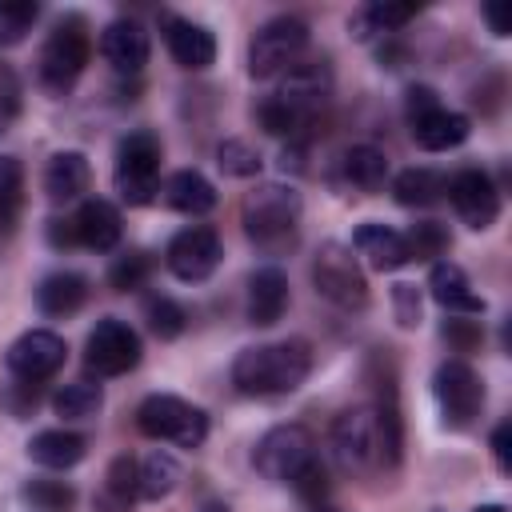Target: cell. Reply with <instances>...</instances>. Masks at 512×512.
Returning a JSON list of instances; mask_svg holds the SVG:
<instances>
[{
    "label": "cell",
    "mask_w": 512,
    "mask_h": 512,
    "mask_svg": "<svg viewBox=\"0 0 512 512\" xmlns=\"http://www.w3.org/2000/svg\"><path fill=\"white\" fill-rule=\"evenodd\" d=\"M472 512H508V508H504V504H476Z\"/></svg>",
    "instance_id": "obj_49"
},
{
    "label": "cell",
    "mask_w": 512,
    "mask_h": 512,
    "mask_svg": "<svg viewBox=\"0 0 512 512\" xmlns=\"http://www.w3.org/2000/svg\"><path fill=\"white\" fill-rule=\"evenodd\" d=\"M340 168H344V180L352 188H360V192H380L384 180H388V156L380 148H372V144H352L344 152Z\"/></svg>",
    "instance_id": "obj_28"
},
{
    "label": "cell",
    "mask_w": 512,
    "mask_h": 512,
    "mask_svg": "<svg viewBox=\"0 0 512 512\" xmlns=\"http://www.w3.org/2000/svg\"><path fill=\"white\" fill-rule=\"evenodd\" d=\"M160 136L140 128V132H128L120 144H116V168H112V184L120 192L124 204L140 208V204H152L156 188H160Z\"/></svg>",
    "instance_id": "obj_5"
},
{
    "label": "cell",
    "mask_w": 512,
    "mask_h": 512,
    "mask_svg": "<svg viewBox=\"0 0 512 512\" xmlns=\"http://www.w3.org/2000/svg\"><path fill=\"white\" fill-rule=\"evenodd\" d=\"M84 452H88V440L80 432H68V428H44V432H36L28 440V456L40 468H56V472L80 464Z\"/></svg>",
    "instance_id": "obj_25"
},
{
    "label": "cell",
    "mask_w": 512,
    "mask_h": 512,
    "mask_svg": "<svg viewBox=\"0 0 512 512\" xmlns=\"http://www.w3.org/2000/svg\"><path fill=\"white\" fill-rule=\"evenodd\" d=\"M180 484V464H176V456H168V452H148L144 460H140V496L144 500H164V496H172V488Z\"/></svg>",
    "instance_id": "obj_31"
},
{
    "label": "cell",
    "mask_w": 512,
    "mask_h": 512,
    "mask_svg": "<svg viewBox=\"0 0 512 512\" xmlns=\"http://www.w3.org/2000/svg\"><path fill=\"white\" fill-rule=\"evenodd\" d=\"M160 28H164L168 52H172V60H176L180 68L200 72V68H208V64L216 60V36H212L204 24L164 12V16H160Z\"/></svg>",
    "instance_id": "obj_16"
},
{
    "label": "cell",
    "mask_w": 512,
    "mask_h": 512,
    "mask_svg": "<svg viewBox=\"0 0 512 512\" xmlns=\"http://www.w3.org/2000/svg\"><path fill=\"white\" fill-rule=\"evenodd\" d=\"M316 456V444H312V432L304 424H276L260 436L256 452H252V464L264 480L272 484H292Z\"/></svg>",
    "instance_id": "obj_10"
},
{
    "label": "cell",
    "mask_w": 512,
    "mask_h": 512,
    "mask_svg": "<svg viewBox=\"0 0 512 512\" xmlns=\"http://www.w3.org/2000/svg\"><path fill=\"white\" fill-rule=\"evenodd\" d=\"M20 500L32 512H72L76 508V488L64 480H48V476H32L20 488Z\"/></svg>",
    "instance_id": "obj_32"
},
{
    "label": "cell",
    "mask_w": 512,
    "mask_h": 512,
    "mask_svg": "<svg viewBox=\"0 0 512 512\" xmlns=\"http://www.w3.org/2000/svg\"><path fill=\"white\" fill-rule=\"evenodd\" d=\"M136 428L152 440H172L180 448H200L204 436H208V416H204V408H196L180 396L156 392L136 408Z\"/></svg>",
    "instance_id": "obj_8"
},
{
    "label": "cell",
    "mask_w": 512,
    "mask_h": 512,
    "mask_svg": "<svg viewBox=\"0 0 512 512\" xmlns=\"http://www.w3.org/2000/svg\"><path fill=\"white\" fill-rule=\"evenodd\" d=\"M136 496H140V464L124 452V456H116L112 464H108V472H104V488H100V508L104 512H128L132 504H136Z\"/></svg>",
    "instance_id": "obj_27"
},
{
    "label": "cell",
    "mask_w": 512,
    "mask_h": 512,
    "mask_svg": "<svg viewBox=\"0 0 512 512\" xmlns=\"http://www.w3.org/2000/svg\"><path fill=\"white\" fill-rule=\"evenodd\" d=\"M240 224L260 252H288L300 232V192L288 184H256L240 204Z\"/></svg>",
    "instance_id": "obj_3"
},
{
    "label": "cell",
    "mask_w": 512,
    "mask_h": 512,
    "mask_svg": "<svg viewBox=\"0 0 512 512\" xmlns=\"http://www.w3.org/2000/svg\"><path fill=\"white\" fill-rule=\"evenodd\" d=\"M444 176L436 172V168H404L396 180H392V196H396V204H404V208H428V204H436L440 196H444Z\"/></svg>",
    "instance_id": "obj_30"
},
{
    "label": "cell",
    "mask_w": 512,
    "mask_h": 512,
    "mask_svg": "<svg viewBox=\"0 0 512 512\" xmlns=\"http://www.w3.org/2000/svg\"><path fill=\"white\" fill-rule=\"evenodd\" d=\"M312 372V344L308 340H276L244 348L232 360V384L244 396H284L296 392Z\"/></svg>",
    "instance_id": "obj_2"
},
{
    "label": "cell",
    "mask_w": 512,
    "mask_h": 512,
    "mask_svg": "<svg viewBox=\"0 0 512 512\" xmlns=\"http://www.w3.org/2000/svg\"><path fill=\"white\" fill-rule=\"evenodd\" d=\"M216 164L224 176H236V180H248L260 172V152L248 144V140H220L216 144Z\"/></svg>",
    "instance_id": "obj_38"
},
{
    "label": "cell",
    "mask_w": 512,
    "mask_h": 512,
    "mask_svg": "<svg viewBox=\"0 0 512 512\" xmlns=\"http://www.w3.org/2000/svg\"><path fill=\"white\" fill-rule=\"evenodd\" d=\"M84 364L96 376H124L140 364V336L116 316L96 320V328L84 340Z\"/></svg>",
    "instance_id": "obj_12"
},
{
    "label": "cell",
    "mask_w": 512,
    "mask_h": 512,
    "mask_svg": "<svg viewBox=\"0 0 512 512\" xmlns=\"http://www.w3.org/2000/svg\"><path fill=\"white\" fill-rule=\"evenodd\" d=\"M72 228H76V244L92 248V252H108L120 244V212L116 204L108 200H84L80 212L72 216Z\"/></svg>",
    "instance_id": "obj_21"
},
{
    "label": "cell",
    "mask_w": 512,
    "mask_h": 512,
    "mask_svg": "<svg viewBox=\"0 0 512 512\" xmlns=\"http://www.w3.org/2000/svg\"><path fill=\"white\" fill-rule=\"evenodd\" d=\"M100 52L116 72L136 76L148 64V32L136 20H112L100 36Z\"/></svg>",
    "instance_id": "obj_18"
},
{
    "label": "cell",
    "mask_w": 512,
    "mask_h": 512,
    "mask_svg": "<svg viewBox=\"0 0 512 512\" xmlns=\"http://www.w3.org/2000/svg\"><path fill=\"white\" fill-rule=\"evenodd\" d=\"M392 308L400 328H420L424 308H420V288L416 284H392Z\"/></svg>",
    "instance_id": "obj_40"
},
{
    "label": "cell",
    "mask_w": 512,
    "mask_h": 512,
    "mask_svg": "<svg viewBox=\"0 0 512 512\" xmlns=\"http://www.w3.org/2000/svg\"><path fill=\"white\" fill-rule=\"evenodd\" d=\"M148 276H152V256L144 248H132V252L116 256L112 268H108V284L116 292H136V288H144Z\"/></svg>",
    "instance_id": "obj_36"
},
{
    "label": "cell",
    "mask_w": 512,
    "mask_h": 512,
    "mask_svg": "<svg viewBox=\"0 0 512 512\" xmlns=\"http://www.w3.org/2000/svg\"><path fill=\"white\" fill-rule=\"evenodd\" d=\"M88 180H92V168H88V156L68 148V152H56L48 164H44V192L52 204H68V200H80L88 192Z\"/></svg>",
    "instance_id": "obj_20"
},
{
    "label": "cell",
    "mask_w": 512,
    "mask_h": 512,
    "mask_svg": "<svg viewBox=\"0 0 512 512\" xmlns=\"http://www.w3.org/2000/svg\"><path fill=\"white\" fill-rule=\"evenodd\" d=\"M88 56H92L88 20H84L80 12H68V16H60V20L52 24V32H48V40H44V48H40V60H36V76H40V84H44L52 96H64V92L80 80Z\"/></svg>",
    "instance_id": "obj_4"
},
{
    "label": "cell",
    "mask_w": 512,
    "mask_h": 512,
    "mask_svg": "<svg viewBox=\"0 0 512 512\" xmlns=\"http://www.w3.org/2000/svg\"><path fill=\"white\" fill-rule=\"evenodd\" d=\"M100 404H104V392H100V384H92V380L64 384V388L52 396V408H56V416H64V420H88V416L100 412Z\"/></svg>",
    "instance_id": "obj_33"
},
{
    "label": "cell",
    "mask_w": 512,
    "mask_h": 512,
    "mask_svg": "<svg viewBox=\"0 0 512 512\" xmlns=\"http://www.w3.org/2000/svg\"><path fill=\"white\" fill-rule=\"evenodd\" d=\"M200 512H228V504H220V500H208Z\"/></svg>",
    "instance_id": "obj_48"
},
{
    "label": "cell",
    "mask_w": 512,
    "mask_h": 512,
    "mask_svg": "<svg viewBox=\"0 0 512 512\" xmlns=\"http://www.w3.org/2000/svg\"><path fill=\"white\" fill-rule=\"evenodd\" d=\"M16 112H20V80H16V72L0 60V136L12 128Z\"/></svg>",
    "instance_id": "obj_41"
},
{
    "label": "cell",
    "mask_w": 512,
    "mask_h": 512,
    "mask_svg": "<svg viewBox=\"0 0 512 512\" xmlns=\"http://www.w3.org/2000/svg\"><path fill=\"white\" fill-rule=\"evenodd\" d=\"M308 48V24L300 16H272L248 40V76L272 80L284 76Z\"/></svg>",
    "instance_id": "obj_6"
},
{
    "label": "cell",
    "mask_w": 512,
    "mask_h": 512,
    "mask_svg": "<svg viewBox=\"0 0 512 512\" xmlns=\"http://www.w3.org/2000/svg\"><path fill=\"white\" fill-rule=\"evenodd\" d=\"M444 192H448L456 216H460L468 228L484 232V228L496 224V216H500V192H496V184H492L488 172H480V168H460V172L444 184Z\"/></svg>",
    "instance_id": "obj_15"
},
{
    "label": "cell",
    "mask_w": 512,
    "mask_h": 512,
    "mask_svg": "<svg viewBox=\"0 0 512 512\" xmlns=\"http://www.w3.org/2000/svg\"><path fill=\"white\" fill-rule=\"evenodd\" d=\"M432 396H436L444 428L460 432L484 408V380L476 376V368L468 360H444L436 368V376H432Z\"/></svg>",
    "instance_id": "obj_11"
},
{
    "label": "cell",
    "mask_w": 512,
    "mask_h": 512,
    "mask_svg": "<svg viewBox=\"0 0 512 512\" xmlns=\"http://www.w3.org/2000/svg\"><path fill=\"white\" fill-rule=\"evenodd\" d=\"M64 356H68L64 336H56L48 328H28L8 348V372L24 384H40L64 368Z\"/></svg>",
    "instance_id": "obj_14"
},
{
    "label": "cell",
    "mask_w": 512,
    "mask_h": 512,
    "mask_svg": "<svg viewBox=\"0 0 512 512\" xmlns=\"http://www.w3.org/2000/svg\"><path fill=\"white\" fill-rule=\"evenodd\" d=\"M288 312V276L276 264H264L248 276V324L272 328Z\"/></svg>",
    "instance_id": "obj_17"
},
{
    "label": "cell",
    "mask_w": 512,
    "mask_h": 512,
    "mask_svg": "<svg viewBox=\"0 0 512 512\" xmlns=\"http://www.w3.org/2000/svg\"><path fill=\"white\" fill-rule=\"evenodd\" d=\"M148 328L160 340H176L188 328V312L172 296H156V300H148Z\"/></svg>",
    "instance_id": "obj_39"
},
{
    "label": "cell",
    "mask_w": 512,
    "mask_h": 512,
    "mask_svg": "<svg viewBox=\"0 0 512 512\" xmlns=\"http://www.w3.org/2000/svg\"><path fill=\"white\" fill-rule=\"evenodd\" d=\"M292 488H296V496H300V500L320 504V496L328 492V472H324V464H320V460H312V464L292 480Z\"/></svg>",
    "instance_id": "obj_42"
},
{
    "label": "cell",
    "mask_w": 512,
    "mask_h": 512,
    "mask_svg": "<svg viewBox=\"0 0 512 512\" xmlns=\"http://www.w3.org/2000/svg\"><path fill=\"white\" fill-rule=\"evenodd\" d=\"M164 204L172 212H184V216H204L216 208V188L208 176H200L196 168H180L168 176L164 184Z\"/></svg>",
    "instance_id": "obj_24"
},
{
    "label": "cell",
    "mask_w": 512,
    "mask_h": 512,
    "mask_svg": "<svg viewBox=\"0 0 512 512\" xmlns=\"http://www.w3.org/2000/svg\"><path fill=\"white\" fill-rule=\"evenodd\" d=\"M48 240H52L56 248L76 244V228H72V220H48Z\"/></svg>",
    "instance_id": "obj_46"
},
{
    "label": "cell",
    "mask_w": 512,
    "mask_h": 512,
    "mask_svg": "<svg viewBox=\"0 0 512 512\" xmlns=\"http://www.w3.org/2000/svg\"><path fill=\"white\" fill-rule=\"evenodd\" d=\"M432 108H440L436 88H428V84H412V88H408V96H404V116H408V124H412V120H420V116H428Z\"/></svg>",
    "instance_id": "obj_43"
},
{
    "label": "cell",
    "mask_w": 512,
    "mask_h": 512,
    "mask_svg": "<svg viewBox=\"0 0 512 512\" xmlns=\"http://www.w3.org/2000/svg\"><path fill=\"white\" fill-rule=\"evenodd\" d=\"M428 288H432V300H436L448 316H480V312H484V300L472 292L464 268L452 264V260H436V264H432Z\"/></svg>",
    "instance_id": "obj_19"
},
{
    "label": "cell",
    "mask_w": 512,
    "mask_h": 512,
    "mask_svg": "<svg viewBox=\"0 0 512 512\" xmlns=\"http://www.w3.org/2000/svg\"><path fill=\"white\" fill-rule=\"evenodd\" d=\"M404 244H408V260H436V256L448 252L452 240H448V228H444V224H436V220H420V224L408 228Z\"/></svg>",
    "instance_id": "obj_37"
},
{
    "label": "cell",
    "mask_w": 512,
    "mask_h": 512,
    "mask_svg": "<svg viewBox=\"0 0 512 512\" xmlns=\"http://www.w3.org/2000/svg\"><path fill=\"white\" fill-rule=\"evenodd\" d=\"M24 204V164L16 156H0V228H12Z\"/></svg>",
    "instance_id": "obj_34"
},
{
    "label": "cell",
    "mask_w": 512,
    "mask_h": 512,
    "mask_svg": "<svg viewBox=\"0 0 512 512\" xmlns=\"http://www.w3.org/2000/svg\"><path fill=\"white\" fill-rule=\"evenodd\" d=\"M316 512H336V508H320V504H316Z\"/></svg>",
    "instance_id": "obj_50"
},
{
    "label": "cell",
    "mask_w": 512,
    "mask_h": 512,
    "mask_svg": "<svg viewBox=\"0 0 512 512\" xmlns=\"http://www.w3.org/2000/svg\"><path fill=\"white\" fill-rule=\"evenodd\" d=\"M508 436H512V424H508V420H504V424H496V432H492V456H496V468H500V472H508V468H512Z\"/></svg>",
    "instance_id": "obj_45"
},
{
    "label": "cell",
    "mask_w": 512,
    "mask_h": 512,
    "mask_svg": "<svg viewBox=\"0 0 512 512\" xmlns=\"http://www.w3.org/2000/svg\"><path fill=\"white\" fill-rule=\"evenodd\" d=\"M412 16H416L412 4H384V0H376V4H364L360 12L348 16V32H352L356 40H368V36H376V32H396V28H404Z\"/></svg>",
    "instance_id": "obj_29"
},
{
    "label": "cell",
    "mask_w": 512,
    "mask_h": 512,
    "mask_svg": "<svg viewBox=\"0 0 512 512\" xmlns=\"http://www.w3.org/2000/svg\"><path fill=\"white\" fill-rule=\"evenodd\" d=\"M480 16L488 20L492 36H508V24H504V16H500V8H496V4H484V8H480Z\"/></svg>",
    "instance_id": "obj_47"
},
{
    "label": "cell",
    "mask_w": 512,
    "mask_h": 512,
    "mask_svg": "<svg viewBox=\"0 0 512 512\" xmlns=\"http://www.w3.org/2000/svg\"><path fill=\"white\" fill-rule=\"evenodd\" d=\"M408 128H412V140H416L424 152H448V148L464 144L468 132H472L468 116H464V112H452V108H444V104L432 108L428 116L412 120Z\"/></svg>",
    "instance_id": "obj_23"
},
{
    "label": "cell",
    "mask_w": 512,
    "mask_h": 512,
    "mask_svg": "<svg viewBox=\"0 0 512 512\" xmlns=\"http://www.w3.org/2000/svg\"><path fill=\"white\" fill-rule=\"evenodd\" d=\"M328 92H332L328 64L324 60H296L284 72V80L276 84V92L256 104V120L268 136H296L300 128L312 124V116L320 112Z\"/></svg>",
    "instance_id": "obj_1"
},
{
    "label": "cell",
    "mask_w": 512,
    "mask_h": 512,
    "mask_svg": "<svg viewBox=\"0 0 512 512\" xmlns=\"http://www.w3.org/2000/svg\"><path fill=\"white\" fill-rule=\"evenodd\" d=\"M352 248L376 268V272H396L408 264V244L404 232L388 228V224H360L352 236Z\"/></svg>",
    "instance_id": "obj_22"
},
{
    "label": "cell",
    "mask_w": 512,
    "mask_h": 512,
    "mask_svg": "<svg viewBox=\"0 0 512 512\" xmlns=\"http://www.w3.org/2000/svg\"><path fill=\"white\" fill-rule=\"evenodd\" d=\"M220 256H224L220 236H216L208 224H192V228L176 232V236L168 240V248H164V264H168V272H172L176 280H184V284H200V280H208V276L216 272Z\"/></svg>",
    "instance_id": "obj_13"
},
{
    "label": "cell",
    "mask_w": 512,
    "mask_h": 512,
    "mask_svg": "<svg viewBox=\"0 0 512 512\" xmlns=\"http://www.w3.org/2000/svg\"><path fill=\"white\" fill-rule=\"evenodd\" d=\"M444 340H452L460 352H468V348L480 344V324L464 320V316H452V320H444Z\"/></svg>",
    "instance_id": "obj_44"
},
{
    "label": "cell",
    "mask_w": 512,
    "mask_h": 512,
    "mask_svg": "<svg viewBox=\"0 0 512 512\" xmlns=\"http://www.w3.org/2000/svg\"><path fill=\"white\" fill-rule=\"evenodd\" d=\"M332 456L352 476H368L372 468L384 464L380 424H376V412L368 404H356L332 420Z\"/></svg>",
    "instance_id": "obj_9"
},
{
    "label": "cell",
    "mask_w": 512,
    "mask_h": 512,
    "mask_svg": "<svg viewBox=\"0 0 512 512\" xmlns=\"http://www.w3.org/2000/svg\"><path fill=\"white\" fill-rule=\"evenodd\" d=\"M40 16V4L32 0H0V48L20 44Z\"/></svg>",
    "instance_id": "obj_35"
},
{
    "label": "cell",
    "mask_w": 512,
    "mask_h": 512,
    "mask_svg": "<svg viewBox=\"0 0 512 512\" xmlns=\"http://www.w3.org/2000/svg\"><path fill=\"white\" fill-rule=\"evenodd\" d=\"M312 284H316V292H320L328 304H336V308H344V312H360V308L368 304L364 268H360V260L352 256V248L340 244V240L320 244V252L312 256Z\"/></svg>",
    "instance_id": "obj_7"
},
{
    "label": "cell",
    "mask_w": 512,
    "mask_h": 512,
    "mask_svg": "<svg viewBox=\"0 0 512 512\" xmlns=\"http://www.w3.org/2000/svg\"><path fill=\"white\" fill-rule=\"evenodd\" d=\"M88 300V280L80 272H52L36 288V308L44 316H72Z\"/></svg>",
    "instance_id": "obj_26"
}]
</instances>
